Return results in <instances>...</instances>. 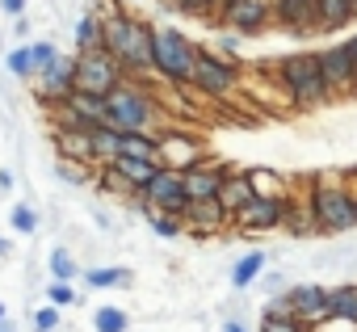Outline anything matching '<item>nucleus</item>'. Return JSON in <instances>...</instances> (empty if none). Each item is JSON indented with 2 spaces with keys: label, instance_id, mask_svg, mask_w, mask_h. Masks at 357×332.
Wrapping results in <instances>:
<instances>
[{
  "label": "nucleus",
  "instance_id": "nucleus-1",
  "mask_svg": "<svg viewBox=\"0 0 357 332\" xmlns=\"http://www.w3.org/2000/svg\"><path fill=\"white\" fill-rule=\"evenodd\" d=\"M265 72L278 80L282 97L298 110V114H315L324 105L336 101L328 76H324V63H319V51H294V55H282L278 63H265Z\"/></svg>",
  "mask_w": 357,
  "mask_h": 332
},
{
  "label": "nucleus",
  "instance_id": "nucleus-2",
  "mask_svg": "<svg viewBox=\"0 0 357 332\" xmlns=\"http://www.w3.org/2000/svg\"><path fill=\"white\" fill-rule=\"evenodd\" d=\"M105 126L114 130H168L164 105L155 101L151 80H118V89L105 97Z\"/></svg>",
  "mask_w": 357,
  "mask_h": 332
},
{
  "label": "nucleus",
  "instance_id": "nucleus-3",
  "mask_svg": "<svg viewBox=\"0 0 357 332\" xmlns=\"http://www.w3.org/2000/svg\"><path fill=\"white\" fill-rule=\"evenodd\" d=\"M307 206L319 219L324 236H349L357 232V194L344 177H311L307 181Z\"/></svg>",
  "mask_w": 357,
  "mask_h": 332
},
{
  "label": "nucleus",
  "instance_id": "nucleus-4",
  "mask_svg": "<svg viewBox=\"0 0 357 332\" xmlns=\"http://www.w3.org/2000/svg\"><path fill=\"white\" fill-rule=\"evenodd\" d=\"M194 68H198V43L176 30V26H155L151 34V72L164 84H194Z\"/></svg>",
  "mask_w": 357,
  "mask_h": 332
},
{
  "label": "nucleus",
  "instance_id": "nucleus-5",
  "mask_svg": "<svg viewBox=\"0 0 357 332\" xmlns=\"http://www.w3.org/2000/svg\"><path fill=\"white\" fill-rule=\"evenodd\" d=\"M240 63H231V59H223L215 47H202L198 43V68H194V93H202V97H211V101H227L236 89H240Z\"/></svg>",
  "mask_w": 357,
  "mask_h": 332
},
{
  "label": "nucleus",
  "instance_id": "nucleus-6",
  "mask_svg": "<svg viewBox=\"0 0 357 332\" xmlns=\"http://www.w3.org/2000/svg\"><path fill=\"white\" fill-rule=\"evenodd\" d=\"M72 55H76V89L80 93L109 97L118 89V80H126L109 51H72Z\"/></svg>",
  "mask_w": 357,
  "mask_h": 332
},
{
  "label": "nucleus",
  "instance_id": "nucleus-7",
  "mask_svg": "<svg viewBox=\"0 0 357 332\" xmlns=\"http://www.w3.org/2000/svg\"><path fill=\"white\" fill-rule=\"evenodd\" d=\"M319 63H324V76L336 93V101H357V59L349 51V38H336L319 51Z\"/></svg>",
  "mask_w": 357,
  "mask_h": 332
},
{
  "label": "nucleus",
  "instance_id": "nucleus-8",
  "mask_svg": "<svg viewBox=\"0 0 357 332\" xmlns=\"http://www.w3.org/2000/svg\"><path fill=\"white\" fill-rule=\"evenodd\" d=\"M30 89H34V101H38L43 110L68 101V97L76 93V55H59L51 68H43V72L30 80Z\"/></svg>",
  "mask_w": 357,
  "mask_h": 332
},
{
  "label": "nucleus",
  "instance_id": "nucleus-9",
  "mask_svg": "<svg viewBox=\"0 0 357 332\" xmlns=\"http://www.w3.org/2000/svg\"><path fill=\"white\" fill-rule=\"evenodd\" d=\"M286 299H290L294 315H298L307 328L332 319V286H324V282H290Z\"/></svg>",
  "mask_w": 357,
  "mask_h": 332
},
{
  "label": "nucleus",
  "instance_id": "nucleus-10",
  "mask_svg": "<svg viewBox=\"0 0 357 332\" xmlns=\"http://www.w3.org/2000/svg\"><path fill=\"white\" fill-rule=\"evenodd\" d=\"M211 147L198 135H181V130H160V169H176L185 173L198 160H206Z\"/></svg>",
  "mask_w": 357,
  "mask_h": 332
},
{
  "label": "nucleus",
  "instance_id": "nucleus-11",
  "mask_svg": "<svg viewBox=\"0 0 357 332\" xmlns=\"http://www.w3.org/2000/svg\"><path fill=\"white\" fill-rule=\"evenodd\" d=\"M282 215H286V198H252V202L231 219V227H236V236L252 240V236L278 232V227H282Z\"/></svg>",
  "mask_w": 357,
  "mask_h": 332
},
{
  "label": "nucleus",
  "instance_id": "nucleus-12",
  "mask_svg": "<svg viewBox=\"0 0 357 332\" xmlns=\"http://www.w3.org/2000/svg\"><path fill=\"white\" fill-rule=\"evenodd\" d=\"M219 30H236L240 38H261L273 30V0H236Z\"/></svg>",
  "mask_w": 357,
  "mask_h": 332
},
{
  "label": "nucleus",
  "instance_id": "nucleus-13",
  "mask_svg": "<svg viewBox=\"0 0 357 332\" xmlns=\"http://www.w3.org/2000/svg\"><path fill=\"white\" fill-rule=\"evenodd\" d=\"M143 198H147V206H155V211H164V215H181V211L190 206V194H185V177L176 173V169H160V173L147 181Z\"/></svg>",
  "mask_w": 357,
  "mask_h": 332
},
{
  "label": "nucleus",
  "instance_id": "nucleus-14",
  "mask_svg": "<svg viewBox=\"0 0 357 332\" xmlns=\"http://www.w3.org/2000/svg\"><path fill=\"white\" fill-rule=\"evenodd\" d=\"M185 219V236H198V240H211V236H223L231 227V215L223 211L219 198H206V202H190L181 211Z\"/></svg>",
  "mask_w": 357,
  "mask_h": 332
},
{
  "label": "nucleus",
  "instance_id": "nucleus-15",
  "mask_svg": "<svg viewBox=\"0 0 357 332\" xmlns=\"http://www.w3.org/2000/svg\"><path fill=\"white\" fill-rule=\"evenodd\" d=\"M311 17H315V0H273V30L286 38H303V43L315 38Z\"/></svg>",
  "mask_w": 357,
  "mask_h": 332
},
{
  "label": "nucleus",
  "instance_id": "nucleus-16",
  "mask_svg": "<svg viewBox=\"0 0 357 332\" xmlns=\"http://www.w3.org/2000/svg\"><path fill=\"white\" fill-rule=\"evenodd\" d=\"M286 240H298V244H311V240H324V227H319V219L311 215V206H307V198H294V194H286V215H282V227H278Z\"/></svg>",
  "mask_w": 357,
  "mask_h": 332
},
{
  "label": "nucleus",
  "instance_id": "nucleus-17",
  "mask_svg": "<svg viewBox=\"0 0 357 332\" xmlns=\"http://www.w3.org/2000/svg\"><path fill=\"white\" fill-rule=\"evenodd\" d=\"M357 17H353V0H315V17H311V30L315 38L319 34H340L349 30Z\"/></svg>",
  "mask_w": 357,
  "mask_h": 332
},
{
  "label": "nucleus",
  "instance_id": "nucleus-18",
  "mask_svg": "<svg viewBox=\"0 0 357 332\" xmlns=\"http://www.w3.org/2000/svg\"><path fill=\"white\" fill-rule=\"evenodd\" d=\"M252 198H257V190L248 186L244 169H240V164H227V177H223V186H219V202H223V211L236 219V215H240Z\"/></svg>",
  "mask_w": 357,
  "mask_h": 332
},
{
  "label": "nucleus",
  "instance_id": "nucleus-19",
  "mask_svg": "<svg viewBox=\"0 0 357 332\" xmlns=\"http://www.w3.org/2000/svg\"><path fill=\"white\" fill-rule=\"evenodd\" d=\"M265 269H269V252H265V248H252V252H244V257L227 269V282H231L236 294H244V290L257 286V278H261Z\"/></svg>",
  "mask_w": 357,
  "mask_h": 332
},
{
  "label": "nucleus",
  "instance_id": "nucleus-20",
  "mask_svg": "<svg viewBox=\"0 0 357 332\" xmlns=\"http://www.w3.org/2000/svg\"><path fill=\"white\" fill-rule=\"evenodd\" d=\"M135 282V269H126V265H89V269H80V286H89V290H126Z\"/></svg>",
  "mask_w": 357,
  "mask_h": 332
},
{
  "label": "nucleus",
  "instance_id": "nucleus-21",
  "mask_svg": "<svg viewBox=\"0 0 357 332\" xmlns=\"http://www.w3.org/2000/svg\"><path fill=\"white\" fill-rule=\"evenodd\" d=\"M118 156L160 164V135H151V130H118Z\"/></svg>",
  "mask_w": 357,
  "mask_h": 332
},
{
  "label": "nucleus",
  "instance_id": "nucleus-22",
  "mask_svg": "<svg viewBox=\"0 0 357 332\" xmlns=\"http://www.w3.org/2000/svg\"><path fill=\"white\" fill-rule=\"evenodd\" d=\"M51 147H55L59 160H76V164H89V169H93L89 135H80V130H51Z\"/></svg>",
  "mask_w": 357,
  "mask_h": 332
},
{
  "label": "nucleus",
  "instance_id": "nucleus-23",
  "mask_svg": "<svg viewBox=\"0 0 357 332\" xmlns=\"http://www.w3.org/2000/svg\"><path fill=\"white\" fill-rule=\"evenodd\" d=\"M72 47H76V51H105V26H101V13L84 9V13L76 17Z\"/></svg>",
  "mask_w": 357,
  "mask_h": 332
},
{
  "label": "nucleus",
  "instance_id": "nucleus-24",
  "mask_svg": "<svg viewBox=\"0 0 357 332\" xmlns=\"http://www.w3.org/2000/svg\"><path fill=\"white\" fill-rule=\"evenodd\" d=\"M139 219L147 223V232H151L155 240H168V244H172V240L185 236V219H181V215H164V211H155V206H143Z\"/></svg>",
  "mask_w": 357,
  "mask_h": 332
},
{
  "label": "nucleus",
  "instance_id": "nucleus-25",
  "mask_svg": "<svg viewBox=\"0 0 357 332\" xmlns=\"http://www.w3.org/2000/svg\"><path fill=\"white\" fill-rule=\"evenodd\" d=\"M89 147H93V169H105V164L118 160V130L114 126H93L89 130Z\"/></svg>",
  "mask_w": 357,
  "mask_h": 332
},
{
  "label": "nucleus",
  "instance_id": "nucleus-26",
  "mask_svg": "<svg viewBox=\"0 0 357 332\" xmlns=\"http://www.w3.org/2000/svg\"><path fill=\"white\" fill-rule=\"evenodd\" d=\"M244 177L257 190V198H286L290 194V181L278 169H244Z\"/></svg>",
  "mask_w": 357,
  "mask_h": 332
},
{
  "label": "nucleus",
  "instance_id": "nucleus-27",
  "mask_svg": "<svg viewBox=\"0 0 357 332\" xmlns=\"http://www.w3.org/2000/svg\"><path fill=\"white\" fill-rule=\"evenodd\" d=\"M47 273H51V282H80V261H76V252H72L68 244H55V248L47 252Z\"/></svg>",
  "mask_w": 357,
  "mask_h": 332
},
{
  "label": "nucleus",
  "instance_id": "nucleus-28",
  "mask_svg": "<svg viewBox=\"0 0 357 332\" xmlns=\"http://www.w3.org/2000/svg\"><path fill=\"white\" fill-rule=\"evenodd\" d=\"M109 169H114L118 177H126L135 190H147V181L160 173V164H151V160H130V156H118V160L109 164Z\"/></svg>",
  "mask_w": 357,
  "mask_h": 332
},
{
  "label": "nucleus",
  "instance_id": "nucleus-29",
  "mask_svg": "<svg viewBox=\"0 0 357 332\" xmlns=\"http://www.w3.org/2000/svg\"><path fill=\"white\" fill-rule=\"evenodd\" d=\"M63 105H68L72 114H80L89 126H101V122H105V97H97V93H80V89H76Z\"/></svg>",
  "mask_w": 357,
  "mask_h": 332
},
{
  "label": "nucleus",
  "instance_id": "nucleus-30",
  "mask_svg": "<svg viewBox=\"0 0 357 332\" xmlns=\"http://www.w3.org/2000/svg\"><path fill=\"white\" fill-rule=\"evenodd\" d=\"M93 332H130V311L118 303L93 307Z\"/></svg>",
  "mask_w": 357,
  "mask_h": 332
},
{
  "label": "nucleus",
  "instance_id": "nucleus-31",
  "mask_svg": "<svg viewBox=\"0 0 357 332\" xmlns=\"http://www.w3.org/2000/svg\"><path fill=\"white\" fill-rule=\"evenodd\" d=\"M51 173H55L63 186H72V190H93V173H97V169H89V164H76V160H59V156H55Z\"/></svg>",
  "mask_w": 357,
  "mask_h": 332
},
{
  "label": "nucleus",
  "instance_id": "nucleus-32",
  "mask_svg": "<svg viewBox=\"0 0 357 332\" xmlns=\"http://www.w3.org/2000/svg\"><path fill=\"white\" fill-rule=\"evenodd\" d=\"M5 72H9L13 80H22V84L34 80V55H30V43H13V47H9V55H5Z\"/></svg>",
  "mask_w": 357,
  "mask_h": 332
},
{
  "label": "nucleus",
  "instance_id": "nucleus-33",
  "mask_svg": "<svg viewBox=\"0 0 357 332\" xmlns=\"http://www.w3.org/2000/svg\"><path fill=\"white\" fill-rule=\"evenodd\" d=\"M332 315L357 324V282H340V286H332Z\"/></svg>",
  "mask_w": 357,
  "mask_h": 332
},
{
  "label": "nucleus",
  "instance_id": "nucleus-34",
  "mask_svg": "<svg viewBox=\"0 0 357 332\" xmlns=\"http://www.w3.org/2000/svg\"><path fill=\"white\" fill-rule=\"evenodd\" d=\"M9 227H13L17 236H38L43 219H38L34 202H13V206H9Z\"/></svg>",
  "mask_w": 357,
  "mask_h": 332
},
{
  "label": "nucleus",
  "instance_id": "nucleus-35",
  "mask_svg": "<svg viewBox=\"0 0 357 332\" xmlns=\"http://www.w3.org/2000/svg\"><path fill=\"white\" fill-rule=\"evenodd\" d=\"M43 299H47L51 307H59V311H68V307H76V303H80V294H76V286H72V282H47Z\"/></svg>",
  "mask_w": 357,
  "mask_h": 332
},
{
  "label": "nucleus",
  "instance_id": "nucleus-36",
  "mask_svg": "<svg viewBox=\"0 0 357 332\" xmlns=\"http://www.w3.org/2000/svg\"><path fill=\"white\" fill-rule=\"evenodd\" d=\"M30 328H34V332H63V311L51 307V303H43V307H34Z\"/></svg>",
  "mask_w": 357,
  "mask_h": 332
},
{
  "label": "nucleus",
  "instance_id": "nucleus-37",
  "mask_svg": "<svg viewBox=\"0 0 357 332\" xmlns=\"http://www.w3.org/2000/svg\"><path fill=\"white\" fill-rule=\"evenodd\" d=\"M211 47L223 55V59H231V63H240V51H244V38L236 34V30H215V38H211Z\"/></svg>",
  "mask_w": 357,
  "mask_h": 332
},
{
  "label": "nucleus",
  "instance_id": "nucleus-38",
  "mask_svg": "<svg viewBox=\"0 0 357 332\" xmlns=\"http://www.w3.org/2000/svg\"><path fill=\"white\" fill-rule=\"evenodd\" d=\"M30 55H34V76H38V72H43V68H51L63 51H59V43H55V38H34V43H30Z\"/></svg>",
  "mask_w": 357,
  "mask_h": 332
},
{
  "label": "nucleus",
  "instance_id": "nucleus-39",
  "mask_svg": "<svg viewBox=\"0 0 357 332\" xmlns=\"http://www.w3.org/2000/svg\"><path fill=\"white\" fill-rule=\"evenodd\" d=\"M252 290H261L265 299L286 294V290H290V273H286V269H265V273L257 278V286H252Z\"/></svg>",
  "mask_w": 357,
  "mask_h": 332
},
{
  "label": "nucleus",
  "instance_id": "nucleus-40",
  "mask_svg": "<svg viewBox=\"0 0 357 332\" xmlns=\"http://www.w3.org/2000/svg\"><path fill=\"white\" fill-rule=\"evenodd\" d=\"M257 332H311L298 315H261Z\"/></svg>",
  "mask_w": 357,
  "mask_h": 332
},
{
  "label": "nucleus",
  "instance_id": "nucleus-41",
  "mask_svg": "<svg viewBox=\"0 0 357 332\" xmlns=\"http://www.w3.org/2000/svg\"><path fill=\"white\" fill-rule=\"evenodd\" d=\"M206 5H211V0H164V9L168 13H176V17H206Z\"/></svg>",
  "mask_w": 357,
  "mask_h": 332
},
{
  "label": "nucleus",
  "instance_id": "nucleus-42",
  "mask_svg": "<svg viewBox=\"0 0 357 332\" xmlns=\"http://www.w3.org/2000/svg\"><path fill=\"white\" fill-rule=\"evenodd\" d=\"M231 5H236V0H211V5H206V17H202V22L219 30V26H223V17L231 13Z\"/></svg>",
  "mask_w": 357,
  "mask_h": 332
},
{
  "label": "nucleus",
  "instance_id": "nucleus-43",
  "mask_svg": "<svg viewBox=\"0 0 357 332\" xmlns=\"http://www.w3.org/2000/svg\"><path fill=\"white\" fill-rule=\"evenodd\" d=\"M89 215L97 219V227H101V232H118V219L101 206V198H97V202H89Z\"/></svg>",
  "mask_w": 357,
  "mask_h": 332
},
{
  "label": "nucleus",
  "instance_id": "nucleus-44",
  "mask_svg": "<svg viewBox=\"0 0 357 332\" xmlns=\"http://www.w3.org/2000/svg\"><path fill=\"white\" fill-rule=\"evenodd\" d=\"M13 43H34V22H30V13L26 17H13Z\"/></svg>",
  "mask_w": 357,
  "mask_h": 332
},
{
  "label": "nucleus",
  "instance_id": "nucleus-45",
  "mask_svg": "<svg viewBox=\"0 0 357 332\" xmlns=\"http://www.w3.org/2000/svg\"><path fill=\"white\" fill-rule=\"evenodd\" d=\"M0 13H5V17H26L30 0H0Z\"/></svg>",
  "mask_w": 357,
  "mask_h": 332
},
{
  "label": "nucleus",
  "instance_id": "nucleus-46",
  "mask_svg": "<svg viewBox=\"0 0 357 332\" xmlns=\"http://www.w3.org/2000/svg\"><path fill=\"white\" fill-rule=\"evenodd\" d=\"M13 186H17V181H13V169H5V164H0V194L9 198V194H13Z\"/></svg>",
  "mask_w": 357,
  "mask_h": 332
},
{
  "label": "nucleus",
  "instance_id": "nucleus-47",
  "mask_svg": "<svg viewBox=\"0 0 357 332\" xmlns=\"http://www.w3.org/2000/svg\"><path fill=\"white\" fill-rule=\"evenodd\" d=\"M219 332H248V324H244V319H240V315H227V319H223V328H219Z\"/></svg>",
  "mask_w": 357,
  "mask_h": 332
},
{
  "label": "nucleus",
  "instance_id": "nucleus-48",
  "mask_svg": "<svg viewBox=\"0 0 357 332\" xmlns=\"http://www.w3.org/2000/svg\"><path fill=\"white\" fill-rule=\"evenodd\" d=\"M0 257H13V240H5V236H0Z\"/></svg>",
  "mask_w": 357,
  "mask_h": 332
},
{
  "label": "nucleus",
  "instance_id": "nucleus-49",
  "mask_svg": "<svg viewBox=\"0 0 357 332\" xmlns=\"http://www.w3.org/2000/svg\"><path fill=\"white\" fill-rule=\"evenodd\" d=\"M0 332H17V324H13V319H5V324H0Z\"/></svg>",
  "mask_w": 357,
  "mask_h": 332
},
{
  "label": "nucleus",
  "instance_id": "nucleus-50",
  "mask_svg": "<svg viewBox=\"0 0 357 332\" xmlns=\"http://www.w3.org/2000/svg\"><path fill=\"white\" fill-rule=\"evenodd\" d=\"M349 51H353V59H357V34H349Z\"/></svg>",
  "mask_w": 357,
  "mask_h": 332
},
{
  "label": "nucleus",
  "instance_id": "nucleus-51",
  "mask_svg": "<svg viewBox=\"0 0 357 332\" xmlns=\"http://www.w3.org/2000/svg\"><path fill=\"white\" fill-rule=\"evenodd\" d=\"M5 319H9V307H5V303H0V324H5Z\"/></svg>",
  "mask_w": 357,
  "mask_h": 332
},
{
  "label": "nucleus",
  "instance_id": "nucleus-52",
  "mask_svg": "<svg viewBox=\"0 0 357 332\" xmlns=\"http://www.w3.org/2000/svg\"><path fill=\"white\" fill-rule=\"evenodd\" d=\"M353 17H357V0H353Z\"/></svg>",
  "mask_w": 357,
  "mask_h": 332
},
{
  "label": "nucleus",
  "instance_id": "nucleus-53",
  "mask_svg": "<svg viewBox=\"0 0 357 332\" xmlns=\"http://www.w3.org/2000/svg\"><path fill=\"white\" fill-rule=\"evenodd\" d=\"M135 5H139V0H135Z\"/></svg>",
  "mask_w": 357,
  "mask_h": 332
}]
</instances>
